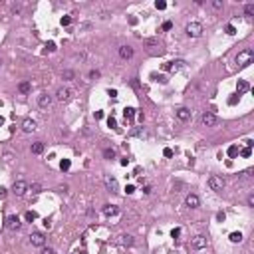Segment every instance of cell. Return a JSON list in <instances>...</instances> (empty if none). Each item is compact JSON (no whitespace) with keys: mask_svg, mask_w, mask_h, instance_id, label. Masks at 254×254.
<instances>
[{"mask_svg":"<svg viewBox=\"0 0 254 254\" xmlns=\"http://www.w3.org/2000/svg\"><path fill=\"white\" fill-rule=\"evenodd\" d=\"M103 183H105V189L109 193H117V191H119V183H117V179L113 175H105L103 177Z\"/></svg>","mask_w":254,"mask_h":254,"instance_id":"cell-7","label":"cell"},{"mask_svg":"<svg viewBox=\"0 0 254 254\" xmlns=\"http://www.w3.org/2000/svg\"><path fill=\"white\" fill-rule=\"evenodd\" d=\"M6 193H8V189H6V187H0V199L6 197Z\"/></svg>","mask_w":254,"mask_h":254,"instance_id":"cell-50","label":"cell"},{"mask_svg":"<svg viewBox=\"0 0 254 254\" xmlns=\"http://www.w3.org/2000/svg\"><path fill=\"white\" fill-rule=\"evenodd\" d=\"M224 32H226V34H228V36H234V34H236V28H234V26H232V24H226Z\"/></svg>","mask_w":254,"mask_h":254,"instance_id":"cell-33","label":"cell"},{"mask_svg":"<svg viewBox=\"0 0 254 254\" xmlns=\"http://www.w3.org/2000/svg\"><path fill=\"white\" fill-rule=\"evenodd\" d=\"M228 240L230 242H242V232H230V236H228Z\"/></svg>","mask_w":254,"mask_h":254,"instance_id":"cell-25","label":"cell"},{"mask_svg":"<svg viewBox=\"0 0 254 254\" xmlns=\"http://www.w3.org/2000/svg\"><path fill=\"white\" fill-rule=\"evenodd\" d=\"M119 163H121V165H123V167H125V165H127V163H129V159H127V157H123V159H121V161H119Z\"/></svg>","mask_w":254,"mask_h":254,"instance_id":"cell-54","label":"cell"},{"mask_svg":"<svg viewBox=\"0 0 254 254\" xmlns=\"http://www.w3.org/2000/svg\"><path fill=\"white\" fill-rule=\"evenodd\" d=\"M173 28V22L171 20H167V22H163V30H171Z\"/></svg>","mask_w":254,"mask_h":254,"instance_id":"cell-47","label":"cell"},{"mask_svg":"<svg viewBox=\"0 0 254 254\" xmlns=\"http://www.w3.org/2000/svg\"><path fill=\"white\" fill-rule=\"evenodd\" d=\"M151 191H153V189H151L149 185H145V187H143V193H145V194H151Z\"/></svg>","mask_w":254,"mask_h":254,"instance_id":"cell-52","label":"cell"},{"mask_svg":"<svg viewBox=\"0 0 254 254\" xmlns=\"http://www.w3.org/2000/svg\"><path fill=\"white\" fill-rule=\"evenodd\" d=\"M103 117V111H95V119H101Z\"/></svg>","mask_w":254,"mask_h":254,"instance_id":"cell-53","label":"cell"},{"mask_svg":"<svg viewBox=\"0 0 254 254\" xmlns=\"http://www.w3.org/2000/svg\"><path fill=\"white\" fill-rule=\"evenodd\" d=\"M151 78H153L155 82H159V84H167V78H165L163 74H159V75L157 74H151Z\"/></svg>","mask_w":254,"mask_h":254,"instance_id":"cell-29","label":"cell"},{"mask_svg":"<svg viewBox=\"0 0 254 254\" xmlns=\"http://www.w3.org/2000/svg\"><path fill=\"white\" fill-rule=\"evenodd\" d=\"M28 191L32 194H40L42 193V185H40V183H32V185H28Z\"/></svg>","mask_w":254,"mask_h":254,"instance_id":"cell-24","label":"cell"},{"mask_svg":"<svg viewBox=\"0 0 254 254\" xmlns=\"http://www.w3.org/2000/svg\"><path fill=\"white\" fill-rule=\"evenodd\" d=\"M185 32H187L189 38H201L203 36V24L201 22H189Z\"/></svg>","mask_w":254,"mask_h":254,"instance_id":"cell-2","label":"cell"},{"mask_svg":"<svg viewBox=\"0 0 254 254\" xmlns=\"http://www.w3.org/2000/svg\"><path fill=\"white\" fill-rule=\"evenodd\" d=\"M177 117H179L181 121H189V119H191V109H187V107L177 109Z\"/></svg>","mask_w":254,"mask_h":254,"instance_id":"cell-19","label":"cell"},{"mask_svg":"<svg viewBox=\"0 0 254 254\" xmlns=\"http://www.w3.org/2000/svg\"><path fill=\"white\" fill-rule=\"evenodd\" d=\"M38 105H40L42 109H48V107L52 105V95H48V93H40V95H38Z\"/></svg>","mask_w":254,"mask_h":254,"instance_id":"cell-14","label":"cell"},{"mask_svg":"<svg viewBox=\"0 0 254 254\" xmlns=\"http://www.w3.org/2000/svg\"><path fill=\"white\" fill-rule=\"evenodd\" d=\"M163 155H165V157H173V149L165 147V149H163Z\"/></svg>","mask_w":254,"mask_h":254,"instance_id":"cell-45","label":"cell"},{"mask_svg":"<svg viewBox=\"0 0 254 254\" xmlns=\"http://www.w3.org/2000/svg\"><path fill=\"white\" fill-rule=\"evenodd\" d=\"M155 6H157V10H165V8H167V2H163V0H157V2H155Z\"/></svg>","mask_w":254,"mask_h":254,"instance_id":"cell-37","label":"cell"},{"mask_svg":"<svg viewBox=\"0 0 254 254\" xmlns=\"http://www.w3.org/2000/svg\"><path fill=\"white\" fill-rule=\"evenodd\" d=\"M18 91L20 93H30L32 91V84L30 82H20L18 84Z\"/></svg>","mask_w":254,"mask_h":254,"instance_id":"cell-22","label":"cell"},{"mask_svg":"<svg viewBox=\"0 0 254 254\" xmlns=\"http://www.w3.org/2000/svg\"><path fill=\"white\" fill-rule=\"evenodd\" d=\"M129 135H131V137H141V135H143V127H137V129H133V131L129 133Z\"/></svg>","mask_w":254,"mask_h":254,"instance_id":"cell-35","label":"cell"},{"mask_svg":"<svg viewBox=\"0 0 254 254\" xmlns=\"http://www.w3.org/2000/svg\"><path fill=\"white\" fill-rule=\"evenodd\" d=\"M64 78H66V79H72V78H74V72H72V69H66V72H64Z\"/></svg>","mask_w":254,"mask_h":254,"instance_id":"cell-44","label":"cell"},{"mask_svg":"<svg viewBox=\"0 0 254 254\" xmlns=\"http://www.w3.org/2000/svg\"><path fill=\"white\" fill-rule=\"evenodd\" d=\"M69 167H72V161L69 159H62L60 161V169L62 171H69Z\"/></svg>","mask_w":254,"mask_h":254,"instance_id":"cell-27","label":"cell"},{"mask_svg":"<svg viewBox=\"0 0 254 254\" xmlns=\"http://www.w3.org/2000/svg\"><path fill=\"white\" fill-rule=\"evenodd\" d=\"M52 226V220L50 218H44V228H50Z\"/></svg>","mask_w":254,"mask_h":254,"instance_id":"cell-51","label":"cell"},{"mask_svg":"<svg viewBox=\"0 0 254 254\" xmlns=\"http://www.w3.org/2000/svg\"><path fill=\"white\" fill-rule=\"evenodd\" d=\"M117 242H119L121 246H133V244H135V238H133L131 234H121Z\"/></svg>","mask_w":254,"mask_h":254,"instance_id":"cell-17","label":"cell"},{"mask_svg":"<svg viewBox=\"0 0 254 254\" xmlns=\"http://www.w3.org/2000/svg\"><path fill=\"white\" fill-rule=\"evenodd\" d=\"M252 60H254V50H252V48H244V50H240L238 54H236V58H234V62H236V66H238V68L250 66Z\"/></svg>","mask_w":254,"mask_h":254,"instance_id":"cell-1","label":"cell"},{"mask_svg":"<svg viewBox=\"0 0 254 254\" xmlns=\"http://www.w3.org/2000/svg\"><path fill=\"white\" fill-rule=\"evenodd\" d=\"M107 125H109L111 129H119V127H117V121H115V117H113V115L107 117Z\"/></svg>","mask_w":254,"mask_h":254,"instance_id":"cell-31","label":"cell"},{"mask_svg":"<svg viewBox=\"0 0 254 254\" xmlns=\"http://www.w3.org/2000/svg\"><path fill=\"white\" fill-rule=\"evenodd\" d=\"M125 193H127V194H133V193H135V187H133V185H127V187H125Z\"/></svg>","mask_w":254,"mask_h":254,"instance_id":"cell-48","label":"cell"},{"mask_svg":"<svg viewBox=\"0 0 254 254\" xmlns=\"http://www.w3.org/2000/svg\"><path fill=\"white\" fill-rule=\"evenodd\" d=\"M32 153H34V155H40V153H44V143H42V141H36V143H32Z\"/></svg>","mask_w":254,"mask_h":254,"instance_id":"cell-23","label":"cell"},{"mask_svg":"<svg viewBox=\"0 0 254 254\" xmlns=\"http://www.w3.org/2000/svg\"><path fill=\"white\" fill-rule=\"evenodd\" d=\"M238 153L242 155V157H250V155H252V149H250V147H244V149H238Z\"/></svg>","mask_w":254,"mask_h":254,"instance_id":"cell-32","label":"cell"},{"mask_svg":"<svg viewBox=\"0 0 254 254\" xmlns=\"http://www.w3.org/2000/svg\"><path fill=\"white\" fill-rule=\"evenodd\" d=\"M36 127H38V125H36V121H34V119H30V117H28V119H24V121H22V129H24L26 133H32V131H36Z\"/></svg>","mask_w":254,"mask_h":254,"instance_id":"cell-16","label":"cell"},{"mask_svg":"<svg viewBox=\"0 0 254 254\" xmlns=\"http://www.w3.org/2000/svg\"><path fill=\"white\" fill-rule=\"evenodd\" d=\"M185 204H187V207L189 208H199V207H201V201H199V197H197V194H187V197H185Z\"/></svg>","mask_w":254,"mask_h":254,"instance_id":"cell-13","label":"cell"},{"mask_svg":"<svg viewBox=\"0 0 254 254\" xmlns=\"http://www.w3.org/2000/svg\"><path fill=\"white\" fill-rule=\"evenodd\" d=\"M26 191H28V183H26V181H14L12 193L16 194V197H24Z\"/></svg>","mask_w":254,"mask_h":254,"instance_id":"cell-9","label":"cell"},{"mask_svg":"<svg viewBox=\"0 0 254 254\" xmlns=\"http://www.w3.org/2000/svg\"><path fill=\"white\" fill-rule=\"evenodd\" d=\"M30 244L32 246H38V248H44L46 246V234L44 232H32L30 234Z\"/></svg>","mask_w":254,"mask_h":254,"instance_id":"cell-6","label":"cell"},{"mask_svg":"<svg viewBox=\"0 0 254 254\" xmlns=\"http://www.w3.org/2000/svg\"><path fill=\"white\" fill-rule=\"evenodd\" d=\"M236 101H238V95H230L228 97V105H234Z\"/></svg>","mask_w":254,"mask_h":254,"instance_id":"cell-42","label":"cell"},{"mask_svg":"<svg viewBox=\"0 0 254 254\" xmlns=\"http://www.w3.org/2000/svg\"><path fill=\"white\" fill-rule=\"evenodd\" d=\"M244 14H246V16H252V14H254V4H252V2H250V4H246Z\"/></svg>","mask_w":254,"mask_h":254,"instance_id":"cell-34","label":"cell"},{"mask_svg":"<svg viewBox=\"0 0 254 254\" xmlns=\"http://www.w3.org/2000/svg\"><path fill=\"white\" fill-rule=\"evenodd\" d=\"M119 56L123 58V60L133 58V48H131V46H121V48H119Z\"/></svg>","mask_w":254,"mask_h":254,"instance_id":"cell-18","label":"cell"},{"mask_svg":"<svg viewBox=\"0 0 254 254\" xmlns=\"http://www.w3.org/2000/svg\"><path fill=\"white\" fill-rule=\"evenodd\" d=\"M171 236H173V238H179V236H181V228H173L171 230Z\"/></svg>","mask_w":254,"mask_h":254,"instance_id":"cell-40","label":"cell"},{"mask_svg":"<svg viewBox=\"0 0 254 254\" xmlns=\"http://www.w3.org/2000/svg\"><path fill=\"white\" fill-rule=\"evenodd\" d=\"M145 48H147L149 54H163V48H161V42L157 38H147V40L143 42Z\"/></svg>","mask_w":254,"mask_h":254,"instance_id":"cell-3","label":"cell"},{"mask_svg":"<svg viewBox=\"0 0 254 254\" xmlns=\"http://www.w3.org/2000/svg\"><path fill=\"white\" fill-rule=\"evenodd\" d=\"M208 187H210V191L220 193L224 189V179H223V177H218V175H210L208 177Z\"/></svg>","mask_w":254,"mask_h":254,"instance_id":"cell-4","label":"cell"},{"mask_svg":"<svg viewBox=\"0 0 254 254\" xmlns=\"http://www.w3.org/2000/svg\"><path fill=\"white\" fill-rule=\"evenodd\" d=\"M248 204H250V207L254 204V194H250V197H248Z\"/></svg>","mask_w":254,"mask_h":254,"instance_id":"cell-55","label":"cell"},{"mask_svg":"<svg viewBox=\"0 0 254 254\" xmlns=\"http://www.w3.org/2000/svg\"><path fill=\"white\" fill-rule=\"evenodd\" d=\"M250 89V85H248L246 79H238V84H236V91H238V95L240 93H244V91Z\"/></svg>","mask_w":254,"mask_h":254,"instance_id":"cell-21","label":"cell"},{"mask_svg":"<svg viewBox=\"0 0 254 254\" xmlns=\"http://www.w3.org/2000/svg\"><path fill=\"white\" fill-rule=\"evenodd\" d=\"M183 66H185V62H183V60H173V62H167L165 66H163V69H167V72H173V74H175V72H179Z\"/></svg>","mask_w":254,"mask_h":254,"instance_id":"cell-12","label":"cell"},{"mask_svg":"<svg viewBox=\"0 0 254 254\" xmlns=\"http://www.w3.org/2000/svg\"><path fill=\"white\" fill-rule=\"evenodd\" d=\"M40 254H56V250H54V248H50V246H44Z\"/></svg>","mask_w":254,"mask_h":254,"instance_id":"cell-38","label":"cell"},{"mask_svg":"<svg viewBox=\"0 0 254 254\" xmlns=\"http://www.w3.org/2000/svg\"><path fill=\"white\" fill-rule=\"evenodd\" d=\"M103 157H105V159H113V157H115V151L109 149V147L103 149Z\"/></svg>","mask_w":254,"mask_h":254,"instance_id":"cell-30","label":"cell"},{"mask_svg":"<svg viewBox=\"0 0 254 254\" xmlns=\"http://www.w3.org/2000/svg\"><path fill=\"white\" fill-rule=\"evenodd\" d=\"M135 111H137V109H133V107H125V109H123V117H125V121H133L135 119V115H137Z\"/></svg>","mask_w":254,"mask_h":254,"instance_id":"cell-20","label":"cell"},{"mask_svg":"<svg viewBox=\"0 0 254 254\" xmlns=\"http://www.w3.org/2000/svg\"><path fill=\"white\" fill-rule=\"evenodd\" d=\"M103 214H105L107 218L115 217V214H119V207H117V204H105V207H103Z\"/></svg>","mask_w":254,"mask_h":254,"instance_id":"cell-15","label":"cell"},{"mask_svg":"<svg viewBox=\"0 0 254 254\" xmlns=\"http://www.w3.org/2000/svg\"><path fill=\"white\" fill-rule=\"evenodd\" d=\"M2 125H4V117L0 115V127H2Z\"/></svg>","mask_w":254,"mask_h":254,"instance_id":"cell-56","label":"cell"},{"mask_svg":"<svg viewBox=\"0 0 254 254\" xmlns=\"http://www.w3.org/2000/svg\"><path fill=\"white\" fill-rule=\"evenodd\" d=\"M226 153H228V157H230V159H234L236 155H238V145H230Z\"/></svg>","mask_w":254,"mask_h":254,"instance_id":"cell-26","label":"cell"},{"mask_svg":"<svg viewBox=\"0 0 254 254\" xmlns=\"http://www.w3.org/2000/svg\"><path fill=\"white\" fill-rule=\"evenodd\" d=\"M24 218H26V220H28V223H34V220L38 218V214L34 213V210H28V213H26V214H24Z\"/></svg>","mask_w":254,"mask_h":254,"instance_id":"cell-28","label":"cell"},{"mask_svg":"<svg viewBox=\"0 0 254 254\" xmlns=\"http://www.w3.org/2000/svg\"><path fill=\"white\" fill-rule=\"evenodd\" d=\"M46 52H56V44H54V42H48L46 44Z\"/></svg>","mask_w":254,"mask_h":254,"instance_id":"cell-39","label":"cell"},{"mask_svg":"<svg viewBox=\"0 0 254 254\" xmlns=\"http://www.w3.org/2000/svg\"><path fill=\"white\" fill-rule=\"evenodd\" d=\"M20 226H22V223H20L18 214H10V217H6V228L8 230H18Z\"/></svg>","mask_w":254,"mask_h":254,"instance_id":"cell-11","label":"cell"},{"mask_svg":"<svg viewBox=\"0 0 254 254\" xmlns=\"http://www.w3.org/2000/svg\"><path fill=\"white\" fill-rule=\"evenodd\" d=\"M107 95H109V97H113V99H115V97H117V89H107Z\"/></svg>","mask_w":254,"mask_h":254,"instance_id":"cell-49","label":"cell"},{"mask_svg":"<svg viewBox=\"0 0 254 254\" xmlns=\"http://www.w3.org/2000/svg\"><path fill=\"white\" fill-rule=\"evenodd\" d=\"M72 95H74V91L69 89V88H58V91H56V99L62 101V103L69 101V99H72Z\"/></svg>","mask_w":254,"mask_h":254,"instance_id":"cell-8","label":"cell"},{"mask_svg":"<svg viewBox=\"0 0 254 254\" xmlns=\"http://www.w3.org/2000/svg\"><path fill=\"white\" fill-rule=\"evenodd\" d=\"M201 123L204 127H214V125H218V117L213 111H204L201 115Z\"/></svg>","mask_w":254,"mask_h":254,"instance_id":"cell-5","label":"cell"},{"mask_svg":"<svg viewBox=\"0 0 254 254\" xmlns=\"http://www.w3.org/2000/svg\"><path fill=\"white\" fill-rule=\"evenodd\" d=\"M60 22H62V26H69V24H72V16H64Z\"/></svg>","mask_w":254,"mask_h":254,"instance_id":"cell-36","label":"cell"},{"mask_svg":"<svg viewBox=\"0 0 254 254\" xmlns=\"http://www.w3.org/2000/svg\"><path fill=\"white\" fill-rule=\"evenodd\" d=\"M99 78V72H97V69H91L89 72V79H97Z\"/></svg>","mask_w":254,"mask_h":254,"instance_id":"cell-41","label":"cell"},{"mask_svg":"<svg viewBox=\"0 0 254 254\" xmlns=\"http://www.w3.org/2000/svg\"><path fill=\"white\" fill-rule=\"evenodd\" d=\"M213 8L220 10V8H223V2H220V0H213Z\"/></svg>","mask_w":254,"mask_h":254,"instance_id":"cell-43","label":"cell"},{"mask_svg":"<svg viewBox=\"0 0 254 254\" xmlns=\"http://www.w3.org/2000/svg\"><path fill=\"white\" fill-rule=\"evenodd\" d=\"M224 218H226L224 213H217V220H218V223H224Z\"/></svg>","mask_w":254,"mask_h":254,"instance_id":"cell-46","label":"cell"},{"mask_svg":"<svg viewBox=\"0 0 254 254\" xmlns=\"http://www.w3.org/2000/svg\"><path fill=\"white\" fill-rule=\"evenodd\" d=\"M207 244H208V240H207V236H203V234H197L191 240V246L194 250H203V248H207Z\"/></svg>","mask_w":254,"mask_h":254,"instance_id":"cell-10","label":"cell"}]
</instances>
